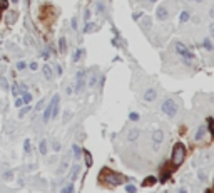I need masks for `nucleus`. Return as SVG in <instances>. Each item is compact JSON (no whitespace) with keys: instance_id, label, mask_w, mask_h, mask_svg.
<instances>
[{"instance_id":"33","label":"nucleus","mask_w":214,"mask_h":193,"mask_svg":"<svg viewBox=\"0 0 214 193\" xmlns=\"http://www.w3.org/2000/svg\"><path fill=\"white\" fill-rule=\"evenodd\" d=\"M12 92H13V96H19V86H13V87H12Z\"/></svg>"},{"instance_id":"16","label":"nucleus","mask_w":214,"mask_h":193,"mask_svg":"<svg viewBox=\"0 0 214 193\" xmlns=\"http://www.w3.org/2000/svg\"><path fill=\"white\" fill-rule=\"evenodd\" d=\"M95 9H97V10H95L97 14H104V2H101V0H99V2L95 3Z\"/></svg>"},{"instance_id":"36","label":"nucleus","mask_w":214,"mask_h":193,"mask_svg":"<svg viewBox=\"0 0 214 193\" xmlns=\"http://www.w3.org/2000/svg\"><path fill=\"white\" fill-rule=\"evenodd\" d=\"M42 108H44V101H40V102H39V104H37V106H35V109H37V111H40Z\"/></svg>"},{"instance_id":"46","label":"nucleus","mask_w":214,"mask_h":193,"mask_svg":"<svg viewBox=\"0 0 214 193\" xmlns=\"http://www.w3.org/2000/svg\"><path fill=\"white\" fill-rule=\"evenodd\" d=\"M149 2H157V0H149Z\"/></svg>"},{"instance_id":"18","label":"nucleus","mask_w":214,"mask_h":193,"mask_svg":"<svg viewBox=\"0 0 214 193\" xmlns=\"http://www.w3.org/2000/svg\"><path fill=\"white\" fill-rule=\"evenodd\" d=\"M202 45H204L208 51H212V44H211V41H209V39H206V41L202 42Z\"/></svg>"},{"instance_id":"41","label":"nucleus","mask_w":214,"mask_h":193,"mask_svg":"<svg viewBox=\"0 0 214 193\" xmlns=\"http://www.w3.org/2000/svg\"><path fill=\"white\" fill-rule=\"evenodd\" d=\"M84 17H85V20L89 19V17H90V12H89V10H85V14H84Z\"/></svg>"},{"instance_id":"6","label":"nucleus","mask_w":214,"mask_h":193,"mask_svg":"<svg viewBox=\"0 0 214 193\" xmlns=\"http://www.w3.org/2000/svg\"><path fill=\"white\" fill-rule=\"evenodd\" d=\"M156 17H157L159 20H167V19H169V12H167V7H164V5L157 7V10H156Z\"/></svg>"},{"instance_id":"26","label":"nucleus","mask_w":214,"mask_h":193,"mask_svg":"<svg viewBox=\"0 0 214 193\" xmlns=\"http://www.w3.org/2000/svg\"><path fill=\"white\" fill-rule=\"evenodd\" d=\"M129 119H131V121H137V119H139V114H137V113H131V114H129Z\"/></svg>"},{"instance_id":"37","label":"nucleus","mask_w":214,"mask_h":193,"mask_svg":"<svg viewBox=\"0 0 214 193\" xmlns=\"http://www.w3.org/2000/svg\"><path fill=\"white\" fill-rule=\"evenodd\" d=\"M209 34L214 37V24H211V25H209Z\"/></svg>"},{"instance_id":"8","label":"nucleus","mask_w":214,"mask_h":193,"mask_svg":"<svg viewBox=\"0 0 214 193\" xmlns=\"http://www.w3.org/2000/svg\"><path fill=\"white\" fill-rule=\"evenodd\" d=\"M152 139H154V143H162V139H164V133L160 129H156L154 131V134H152Z\"/></svg>"},{"instance_id":"30","label":"nucleus","mask_w":214,"mask_h":193,"mask_svg":"<svg viewBox=\"0 0 214 193\" xmlns=\"http://www.w3.org/2000/svg\"><path fill=\"white\" fill-rule=\"evenodd\" d=\"M65 193H74V185H67V188H64Z\"/></svg>"},{"instance_id":"7","label":"nucleus","mask_w":214,"mask_h":193,"mask_svg":"<svg viewBox=\"0 0 214 193\" xmlns=\"http://www.w3.org/2000/svg\"><path fill=\"white\" fill-rule=\"evenodd\" d=\"M156 96H157V91H156V89H147L146 94H144V99L146 101H154Z\"/></svg>"},{"instance_id":"21","label":"nucleus","mask_w":214,"mask_h":193,"mask_svg":"<svg viewBox=\"0 0 214 193\" xmlns=\"http://www.w3.org/2000/svg\"><path fill=\"white\" fill-rule=\"evenodd\" d=\"M94 24H92V22H87V25H85V29H84V30L85 32H92V30H94Z\"/></svg>"},{"instance_id":"11","label":"nucleus","mask_w":214,"mask_h":193,"mask_svg":"<svg viewBox=\"0 0 214 193\" xmlns=\"http://www.w3.org/2000/svg\"><path fill=\"white\" fill-rule=\"evenodd\" d=\"M59 47H60V52H65V51H67V42H65V37H60V41H59Z\"/></svg>"},{"instance_id":"13","label":"nucleus","mask_w":214,"mask_h":193,"mask_svg":"<svg viewBox=\"0 0 214 193\" xmlns=\"http://www.w3.org/2000/svg\"><path fill=\"white\" fill-rule=\"evenodd\" d=\"M44 76L47 77V79H52V69H50V66H47V64L44 66Z\"/></svg>"},{"instance_id":"17","label":"nucleus","mask_w":214,"mask_h":193,"mask_svg":"<svg viewBox=\"0 0 214 193\" xmlns=\"http://www.w3.org/2000/svg\"><path fill=\"white\" fill-rule=\"evenodd\" d=\"M82 54H84V49H77V51H76V54H74V57H72V59H74V62H77V60L80 59V56H82Z\"/></svg>"},{"instance_id":"38","label":"nucleus","mask_w":214,"mask_h":193,"mask_svg":"<svg viewBox=\"0 0 214 193\" xmlns=\"http://www.w3.org/2000/svg\"><path fill=\"white\" fill-rule=\"evenodd\" d=\"M59 149H60V145L59 143H54V151H59Z\"/></svg>"},{"instance_id":"14","label":"nucleus","mask_w":214,"mask_h":193,"mask_svg":"<svg viewBox=\"0 0 214 193\" xmlns=\"http://www.w3.org/2000/svg\"><path fill=\"white\" fill-rule=\"evenodd\" d=\"M39 149H40L42 155H47V141H45V139H42V141H40V146H39Z\"/></svg>"},{"instance_id":"32","label":"nucleus","mask_w":214,"mask_h":193,"mask_svg":"<svg viewBox=\"0 0 214 193\" xmlns=\"http://www.w3.org/2000/svg\"><path fill=\"white\" fill-rule=\"evenodd\" d=\"M28 67H30V69H32V71H37V69H39V66H37V62H30V64H28Z\"/></svg>"},{"instance_id":"34","label":"nucleus","mask_w":214,"mask_h":193,"mask_svg":"<svg viewBox=\"0 0 214 193\" xmlns=\"http://www.w3.org/2000/svg\"><path fill=\"white\" fill-rule=\"evenodd\" d=\"M24 145H25V151L28 153V151H30V141H28V139H25V143H24Z\"/></svg>"},{"instance_id":"19","label":"nucleus","mask_w":214,"mask_h":193,"mask_svg":"<svg viewBox=\"0 0 214 193\" xmlns=\"http://www.w3.org/2000/svg\"><path fill=\"white\" fill-rule=\"evenodd\" d=\"M202 136H204V128H199V129H197V133H196V139L199 141V139H201Z\"/></svg>"},{"instance_id":"44","label":"nucleus","mask_w":214,"mask_h":193,"mask_svg":"<svg viewBox=\"0 0 214 193\" xmlns=\"http://www.w3.org/2000/svg\"><path fill=\"white\" fill-rule=\"evenodd\" d=\"M196 2H199V3H201V2H204V0H196Z\"/></svg>"},{"instance_id":"42","label":"nucleus","mask_w":214,"mask_h":193,"mask_svg":"<svg viewBox=\"0 0 214 193\" xmlns=\"http://www.w3.org/2000/svg\"><path fill=\"white\" fill-rule=\"evenodd\" d=\"M209 15H211V17H212V19H214V7H212V9H211V10H209Z\"/></svg>"},{"instance_id":"45","label":"nucleus","mask_w":214,"mask_h":193,"mask_svg":"<svg viewBox=\"0 0 214 193\" xmlns=\"http://www.w3.org/2000/svg\"><path fill=\"white\" fill-rule=\"evenodd\" d=\"M179 193H186V190H181V191H179Z\"/></svg>"},{"instance_id":"15","label":"nucleus","mask_w":214,"mask_h":193,"mask_svg":"<svg viewBox=\"0 0 214 193\" xmlns=\"http://www.w3.org/2000/svg\"><path fill=\"white\" fill-rule=\"evenodd\" d=\"M79 170H80V168L77 166V165L72 168V173H70V180H76V178L79 176Z\"/></svg>"},{"instance_id":"4","label":"nucleus","mask_w":214,"mask_h":193,"mask_svg":"<svg viewBox=\"0 0 214 193\" xmlns=\"http://www.w3.org/2000/svg\"><path fill=\"white\" fill-rule=\"evenodd\" d=\"M84 86H85V72H84V71H79V72H77V86H76V91H77V92H82Z\"/></svg>"},{"instance_id":"3","label":"nucleus","mask_w":214,"mask_h":193,"mask_svg":"<svg viewBox=\"0 0 214 193\" xmlns=\"http://www.w3.org/2000/svg\"><path fill=\"white\" fill-rule=\"evenodd\" d=\"M162 113H166L167 116L174 118L177 114V104L174 99H166V101L162 102Z\"/></svg>"},{"instance_id":"39","label":"nucleus","mask_w":214,"mask_h":193,"mask_svg":"<svg viewBox=\"0 0 214 193\" xmlns=\"http://www.w3.org/2000/svg\"><path fill=\"white\" fill-rule=\"evenodd\" d=\"M72 29H77V19H76V17L72 19Z\"/></svg>"},{"instance_id":"40","label":"nucleus","mask_w":214,"mask_h":193,"mask_svg":"<svg viewBox=\"0 0 214 193\" xmlns=\"http://www.w3.org/2000/svg\"><path fill=\"white\" fill-rule=\"evenodd\" d=\"M55 71H57V74H62V67L60 66H55Z\"/></svg>"},{"instance_id":"29","label":"nucleus","mask_w":214,"mask_h":193,"mask_svg":"<svg viewBox=\"0 0 214 193\" xmlns=\"http://www.w3.org/2000/svg\"><path fill=\"white\" fill-rule=\"evenodd\" d=\"M144 27L151 29V19H149V17H146V19H144Z\"/></svg>"},{"instance_id":"25","label":"nucleus","mask_w":214,"mask_h":193,"mask_svg":"<svg viewBox=\"0 0 214 193\" xmlns=\"http://www.w3.org/2000/svg\"><path fill=\"white\" fill-rule=\"evenodd\" d=\"M126 191H127V193H135V187H134V185H127V187H126Z\"/></svg>"},{"instance_id":"35","label":"nucleus","mask_w":214,"mask_h":193,"mask_svg":"<svg viewBox=\"0 0 214 193\" xmlns=\"http://www.w3.org/2000/svg\"><path fill=\"white\" fill-rule=\"evenodd\" d=\"M197 176H199V180H206V173H204V171H199Z\"/></svg>"},{"instance_id":"12","label":"nucleus","mask_w":214,"mask_h":193,"mask_svg":"<svg viewBox=\"0 0 214 193\" xmlns=\"http://www.w3.org/2000/svg\"><path fill=\"white\" fill-rule=\"evenodd\" d=\"M189 19H191L189 12H187V10H183V14H181V24H186Z\"/></svg>"},{"instance_id":"24","label":"nucleus","mask_w":214,"mask_h":193,"mask_svg":"<svg viewBox=\"0 0 214 193\" xmlns=\"http://www.w3.org/2000/svg\"><path fill=\"white\" fill-rule=\"evenodd\" d=\"M25 67H27V64H25V62H24V60H20V62H17V69H19V71H22V69H25Z\"/></svg>"},{"instance_id":"2","label":"nucleus","mask_w":214,"mask_h":193,"mask_svg":"<svg viewBox=\"0 0 214 193\" xmlns=\"http://www.w3.org/2000/svg\"><path fill=\"white\" fill-rule=\"evenodd\" d=\"M174 49H176V52H177V54L183 57V60H184V62H186V64H191V60H192V54L189 52V49L183 44V42H176V44H174Z\"/></svg>"},{"instance_id":"10","label":"nucleus","mask_w":214,"mask_h":193,"mask_svg":"<svg viewBox=\"0 0 214 193\" xmlns=\"http://www.w3.org/2000/svg\"><path fill=\"white\" fill-rule=\"evenodd\" d=\"M137 138H139V129H131L129 134H127V139H129V141H134V139H137Z\"/></svg>"},{"instance_id":"43","label":"nucleus","mask_w":214,"mask_h":193,"mask_svg":"<svg viewBox=\"0 0 214 193\" xmlns=\"http://www.w3.org/2000/svg\"><path fill=\"white\" fill-rule=\"evenodd\" d=\"M10 2H13V3H17V2H19V0H10Z\"/></svg>"},{"instance_id":"27","label":"nucleus","mask_w":214,"mask_h":193,"mask_svg":"<svg viewBox=\"0 0 214 193\" xmlns=\"http://www.w3.org/2000/svg\"><path fill=\"white\" fill-rule=\"evenodd\" d=\"M85 163H87V166L92 165V160H90V155H89V153H85Z\"/></svg>"},{"instance_id":"31","label":"nucleus","mask_w":214,"mask_h":193,"mask_svg":"<svg viewBox=\"0 0 214 193\" xmlns=\"http://www.w3.org/2000/svg\"><path fill=\"white\" fill-rule=\"evenodd\" d=\"M24 102H30V99H32V96L30 94H28V92H27V94H24Z\"/></svg>"},{"instance_id":"22","label":"nucleus","mask_w":214,"mask_h":193,"mask_svg":"<svg viewBox=\"0 0 214 193\" xmlns=\"http://www.w3.org/2000/svg\"><path fill=\"white\" fill-rule=\"evenodd\" d=\"M95 84H97V76H92L90 81H89V86H90V87H94Z\"/></svg>"},{"instance_id":"28","label":"nucleus","mask_w":214,"mask_h":193,"mask_svg":"<svg viewBox=\"0 0 214 193\" xmlns=\"http://www.w3.org/2000/svg\"><path fill=\"white\" fill-rule=\"evenodd\" d=\"M15 106H17V108H22V106H24V99L17 98V101H15Z\"/></svg>"},{"instance_id":"5","label":"nucleus","mask_w":214,"mask_h":193,"mask_svg":"<svg viewBox=\"0 0 214 193\" xmlns=\"http://www.w3.org/2000/svg\"><path fill=\"white\" fill-rule=\"evenodd\" d=\"M105 181L109 185H120L122 183V176L120 175H114V173H109L105 176Z\"/></svg>"},{"instance_id":"9","label":"nucleus","mask_w":214,"mask_h":193,"mask_svg":"<svg viewBox=\"0 0 214 193\" xmlns=\"http://www.w3.org/2000/svg\"><path fill=\"white\" fill-rule=\"evenodd\" d=\"M52 108H54V102H50V104L47 106V109L44 111V123H47V121L50 119V116H52Z\"/></svg>"},{"instance_id":"1","label":"nucleus","mask_w":214,"mask_h":193,"mask_svg":"<svg viewBox=\"0 0 214 193\" xmlns=\"http://www.w3.org/2000/svg\"><path fill=\"white\" fill-rule=\"evenodd\" d=\"M184 158H186V148L183 145H176L172 149V163L176 166H179L184 161Z\"/></svg>"},{"instance_id":"23","label":"nucleus","mask_w":214,"mask_h":193,"mask_svg":"<svg viewBox=\"0 0 214 193\" xmlns=\"http://www.w3.org/2000/svg\"><path fill=\"white\" fill-rule=\"evenodd\" d=\"M72 149H74V153H76V156H77V158H80V148H79V146H77V145H74V146H72Z\"/></svg>"},{"instance_id":"20","label":"nucleus","mask_w":214,"mask_h":193,"mask_svg":"<svg viewBox=\"0 0 214 193\" xmlns=\"http://www.w3.org/2000/svg\"><path fill=\"white\" fill-rule=\"evenodd\" d=\"M28 111H30V108H28V106H27V108H22V109H20V113H19V118H24V116L28 113Z\"/></svg>"}]
</instances>
